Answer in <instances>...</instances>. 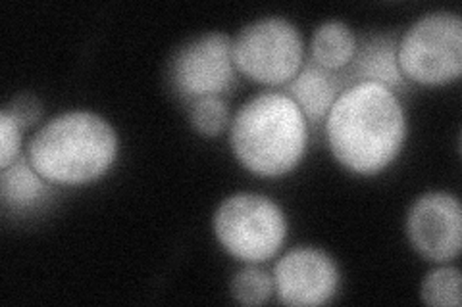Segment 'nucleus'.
Segmentation results:
<instances>
[{
    "label": "nucleus",
    "mask_w": 462,
    "mask_h": 307,
    "mask_svg": "<svg viewBox=\"0 0 462 307\" xmlns=\"http://www.w3.org/2000/svg\"><path fill=\"white\" fill-rule=\"evenodd\" d=\"M326 131L329 149L341 166L358 175H375L401 152L407 122L392 89L380 83H360L334 102Z\"/></svg>",
    "instance_id": "obj_1"
},
{
    "label": "nucleus",
    "mask_w": 462,
    "mask_h": 307,
    "mask_svg": "<svg viewBox=\"0 0 462 307\" xmlns=\"http://www.w3.org/2000/svg\"><path fill=\"white\" fill-rule=\"evenodd\" d=\"M118 137L112 125L89 112L51 120L29 144L27 158L42 179L60 185L97 181L112 167Z\"/></svg>",
    "instance_id": "obj_2"
},
{
    "label": "nucleus",
    "mask_w": 462,
    "mask_h": 307,
    "mask_svg": "<svg viewBox=\"0 0 462 307\" xmlns=\"http://www.w3.org/2000/svg\"><path fill=\"white\" fill-rule=\"evenodd\" d=\"M307 146V120L283 93H263L231 123V149L251 173L280 177L297 167Z\"/></svg>",
    "instance_id": "obj_3"
},
{
    "label": "nucleus",
    "mask_w": 462,
    "mask_h": 307,
    "mask_svg": "<svg viewBox=\"0 0 462 307\" xmlns=\"http://www.w3.org/2000/svg\"><path fill=\"white\" fill-rule=\"evenodd\" d=\"M402 76L422 85H445L462 73V22L457 14L436 12L418 20L397 47Z\"/></svg>",
    "instance_id": "obj_4"
},
{
    "label": "nucleus",
    "mask_w": 462,
    "mask_h": 307,
    "mask_svg": "<svg viewBox=\"0 0 462 307\" xmlns=\"http://www.w3.org/2000/svg\"><path fill=\"white\" fill-rule=\"evenodd\" d=\"M214 232L226 250L243 261H266L276 256L287 235L282 210L258 194H236L214 213Z\"/></svg>",
    "instance_id": "obj_5"
},
{
    "label": "nucleus",
    "mask_w": 462,
    "mask_h": 307,
    "mask_svg": "<svg viewBox=\"0 0 462 307\" xmlns=\"http://www.w3.org/2000/svg\"><path fill=\"white\" fill-rule=\"evenodd\" d=\"M234 64L263 85H287L302 68V39L293 23L266 18L247 25L234 42Z\"/></svg>",
    "instance_id": "obj_6"
},
{
    "label": "nucleus",
    "mask_w": 462,
    "mask_h": 307,
    "mask_svg": "<svg viewBox=\"0 0 462 307\" xmlns=\"http://www.w3.org/2000/svg\"><path fill=\"white\" fill-rule=\"evenodd\" d=\"M234 42L224 33H210L189 42L173 58L171 79L187 98L216 96L236 77Z\"/></svg>",
    "instance_id": "obj_7"
},
{
    "label": "nucleus",
    "mask_w": 462,
    "mask_h": 307,
    "mask_svg": "<svg viewBox=\"0 0 462 307\" xmlns=\"http://www.w3.org/2000/svg\"><path fill=\"white\" fill-rule=\"evenodd\" d=\"M407 230L416 252L430 261H451L462 248L460 202L445 193H431L416 200L409 212Z\"/></svg>",
    "instance_id": "obj_8"
},
{
    "label": "nucleus",
    "mask_w": 462,
    "mask_h": 307,
    "mask_svg": "<svg viewBox=\"0 0 462 307\" xmlns=\"http://www.w3.org/2000/svg\"><path fill=\"white\" fill-rule=\"evenodd\" d=\"M273 283L282 302L287 305H322L336 296L339 273L336 263L324 252L314 248H297L278 261L273 269Z\"/></svg>",
    "instance_id": "obj_9"
},
{
    "label": "nucleus",
    "mask_w": 462,
    "mask_h": 307,
    "mask_svg": "<svg viewBox=\"0 0 462 307\" xmlns=\"http://www.w3.org/2000/svg\"><path fill=\"white\" fill-rule=\"evenodd\" d=\"M397 41L393 37H374L363 49H356L353 62L339 71L345 91L360 83H380L393 89L402 83L397 64Z\"/></svg>",
    "instance_id": "obj_10"
},
{
    "label": "nucleus",
    "mask_w": 462,
    "mask_h": 307,
    "mask_svg": "<svg viewBox=\"0 0 462 307\" xmlns=\"http://www.w3.org/2000/svg\"><path fill=\"white\" fill-rule=\"evenodd\" d=\"M285 86L287 96L291 98L305 118L318 122L326 118L339 91L345 93L339 71H328L312 60L299 69L297 76Z\"/></svg>",
    "instance_id": "obj_11"
},
{
    "label": "nucleus",
    "mask_w": 462,
    "mask_h": 307,
    "mask_svg": "<svg viewBox=\"0 0 462 307\" xmlns=\"http://www.w3.org/2000/svg\"><path fill=\"white\" fill-rule=\"evenodd\" d=\"M356 49L349 27L341 22H328L312 37V62L328 71H341L353 62Z\"/></svg>",
    "instance_id": "obj_12"
},
{
    "label": "nucleus",
    "mask_w": 462,
    "mask_h": 307,
    "mask_svg": "<svg viewBox=\"0 0 462 307\" xmlns=\"http://www.w3.org/2000/svg\"><path fill=\"white\" fill-rule=\"evenodd\" d=\"M29 158H18L16 162L0 173V190H3L5 206L29 208L47 193V179H42Z\"/></svg>",
    "instance_id": "obj_13"
},
{
    "label": "nucleus",
    "mask_w": 462,
    "mask_h": 307,
    "mask_svg": "<svg viewBox=\"0 0 462 307\" xmlns=\"http://www.w3.org/2000/svg\"><path fill=\"white\" fill-rule=\"evenodd\" d=\"M422 300L433 307H458L460 271L457 267H441L430 273L422 284Z\"/></svg>",
    "instance_id": "obj_14"
},
{
    "label": "nucleus",
    "mask_w": 462,
    "mask_h": 307,
    "mask_svg": "<svg viewBox=\"0 0 462 307\" xmlns=\"http://www.w3.org/2000/svg\"><path fill=\"white\" fill-rule=\"evenodd\" d=\"M231 296L243 305H263L272 296V279L256 267L243 269L231 281Z\"/></svg>",
    "instance_id": "obj_15"
},
{
    "label": "nucleus",
    "mask_w": 462,
    "mask_h": 307,
    "mask_svg": "<svg viewBox=\"0 0 462 307\" xmlns=\"http://www.w3.org/2000/svg\"><path fill=\"white\" fill-rule=\"evenodd\" d=\"M191 123L205 137H218L229 123L226 102L218 96L197 98L191 110Z\"/></svg>",
    "instance_id": "obj_16"
},
{
    "label": "nucleus",
    "mask_w": 462,
    "mask_h": 307,
    "mask_svg": "<svg viewBox=\"0 0 462 307\" xmlns=\"http://www.w3.org/2000/svg\"><path fill=\"white\" fill-rule=\"evenodd\" d=\"M22 149V127L3 110L0 113V167L6 169L20 158Z\"/></svg>",
    "instance_id": "obj_17"
},
{
    "label": "nucleus",
    "mask_w": 462,
    "mask_h": 307,
    "mask_svg": "<svg viewBox=\"0 0 462 307\" xmlns=\"http://www.w3.org/2000/svg\"><path fill=\"white\" fill-rule=\"evenodd\" d=\"M14 120L20 123V127H29V125H35L41 118V104L35 96H29V95H22L16 100L12 102V106L5 108Z\"/></svg>",
    "instance_id": "obj_18"
}]
</instances>
